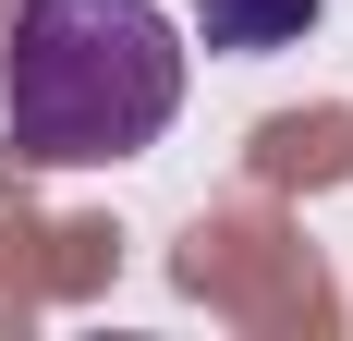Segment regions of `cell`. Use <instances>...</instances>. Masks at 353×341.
<instances>
[{
    "label": "cell",
    "mask_w": 353,
    "mask_h": 341,
    "mask_svg": "<svg viewBox=\"0 0 353 341\" xmlns=\"http://www.w3.org/2000/svg\"><path fill=\"white\" fill-rule=\"evenodd\" d=\"M183 25L159 0H25L0 37V146L25 170H110L183 122Z\"/></svg>",
    "instance_id": "cell-1"
},
{
    "label": "cell",
    "mask_w": 353,
    "mask_h": 341,
    "mask_svg": "<svg viewBox=\"0 0 353 341\" xmlns=\"http://www.w3.org/2000/svg\"><path fill=\"white\" fill-rule=\"evenodd\" d=\"M329 0H195V37L219 61H268V49H305Z\"/></svg>",
    "instance_id": "cell-2"
}]
</instances>
